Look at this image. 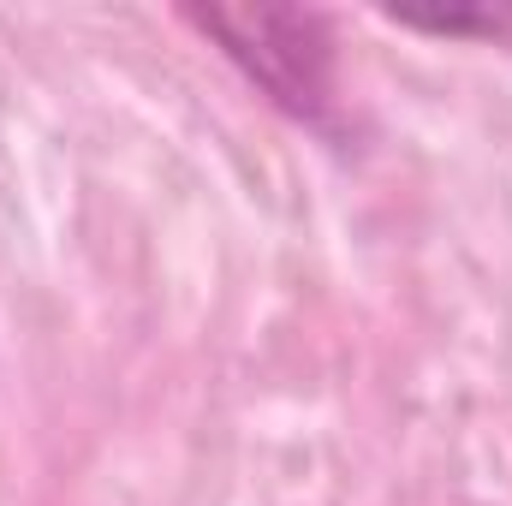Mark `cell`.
I'll list each match as a JSON object with an SVG mask.
<instances>
[{
    "mask_svg": "<svg viewBox=\"0 0 512 506\" xmlns=\"http://www.w3.org/2000/svg\"><path fill=\"white\" fill-rule=\"evenodd\" d=\"M203 36L251 78L286 120L334 131V36L322 12L304 6H209L191 12Z\"/></svg>",
    "mask_w": 512,
    "mask_h": 506,
    "instance_id": "obj_1",
    "label": "cell"
},
{
    "mask_svg": "<svg viewBox=\"0 0 512 506\" xmlns=\"http://www.w3.org/2000/svg\"><path fill=\"white\" fill-rule=\"evenodd\" d=\"M393 24H405V30H429V36H483V42L512 36V12L507 6H477V12H393Z\"/></svg>",
    "mask_w": 512,
    "mask_h": 506,
    "instance_id": "obj_2",
    "label": "cell"
}]
</instances>
